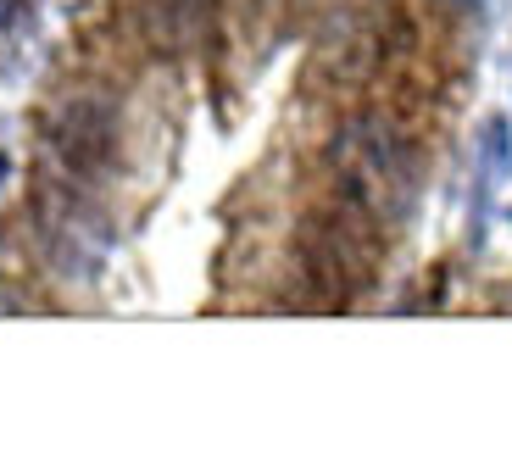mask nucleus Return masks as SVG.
Returning a JSON list of instances; mask_svg holds the SVG:
<instances>
[{"label": "nucleus", "instance_id": "nucleus-1", "mask_svg": "<svg viewBox=\"0 0 512 473\" xmlns=\"http://www.w3.org/2000/svg\"><path fill=\"white\" fill-rule=\"evenodd\" d=\"M334 173H340V190L357 212H368L373 223H401L418 201V151L401 134L396 123L384 117H351L340 134H334Z\"/></svg>", "mask_w": 512, "mask_h": 473}, {"label": "nucleus", "instance_id": "nucleus-2", "mask_svg": "<svg viewBox=\"0 0 512 473\" xmlns=\"http://www.w3.org/2000/svg\"><path fill=\"white\" fill-rule=\"evenodd\" d=\"M39 245L67 279H95L112 251V223L78 190V179H56L39 190Z\"/></svg>", "mask_w": 512, "mask_h": 473}, {"label": "nucleus", "instance_id": "nucleus-3", "mask_svg": "<svg viewBox=\"0 0 512 473\" xmlns=\"http://www.w3.org/2000/svg\"><path fill=\"white\" fill-rule=\"evenodd\" d=\"M117 140H123V123H117V101L101 90H73L51 106L45 117V145L51 156L73 173L78 184L101 179L106 167L117 162Z\"/></svg>", "mask_w": 512, "mask_h": 473}, {"label": "nucleus", "instance_id": "nucleus-4", "mask_svg": "<svg viewBox=\"0 0 512 473\" xmlns=\"http://www.w3.org/2000/svg\"><path fill=\"white\" fill-rule=\"evenodd\" d=\"M201 12H206V0H134L140 34L151 39L156 51H184V45H195Z\"/></svg>", "mask_w": 512, "mask_h": 473}, {"label": "nucleus", "instance_id": "nucleus-5", "mask_svg": "<svg viewBox=\"0 0 512 473\" xmlns=\"http://www.w3.org/2000/svg\"><path fill=\"white\" fill-rule=\"evenodd\" d=\"M17 23V0H0V28H12Z\"/></svg>", "mask_w": 512, "mask_h": 473}, {"label": "nucleus", "instance_id": "nucleus-6", "mask_svg": "<svg viewBox=\"0 0 512 473\" xmlns=\"http://www.w3.org/2000/svg\"><path fill=\"white\" fill-rule=\"evenodd\" d=\"M457 6H479V0H457Z\"/></svg>", "mask_w": 512, "mask_h": 473}]
</instances>
